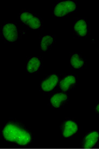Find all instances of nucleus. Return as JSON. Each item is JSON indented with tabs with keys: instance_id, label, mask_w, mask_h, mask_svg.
<instances>
[{
	"instance_id": "nucleus-1",
	"label": "nucleus",
	"mask_w": 99,
	"mask_h": 149,
	"mask_svg": "<svg viewBox=\"0 0 99 149\" xmlns=\"http://www.w3.org/2000/svg\"><path fill=\"white\" fill-rule=\"evenodd\" d=\"M3 135L7 141L15 142L19 145L28 144L31 141V136L27 131L13 123H9L5 126Z\"/></svg>"
},
{
	"instance_id": "nucleus-2",
	"label": "nucleus",
	"mask_w": 99,
	"mask_h": 149,
	"mask_svg": "<svg viewBox=\"0 0 99 149\" xmlns=\"http://www.w3.org/2000/svg\"><path fill=\"white\" fill-rule=\"evenodd\" d=\"M77 4L74 1H62L57 2L53 7V14L55 17H64L74 12Z\"/></svg>"
},
{
	"instance_id": "nucleus-3",
	"label": "nucleus",
	"mask_w": 99,
	"mask_h": 149,
	"mask_svg": "<svg viewBox=\"0 0 99 149\" xmlns=\"http://www.w3.org/2000/svg\"><path fill=\"white\" fill-rule=\"evenodd\" d=\"M19 19L21 22L32 29H40L43 25L42 20L38 16L28 11L21 12L19 14Z\"/></svg>"
},
{
	"instance_id": "nucleus-4",
	"label": "nucleus",
	"mask_w": 99,
	"mask_h": 149,
	"mask_svg": "<svg viewBox=\"0 0 99 149\" xmlns=\"http://www.w3.org/2000/svg\"><path fill=\"white\" fill-rule=\"evenodd\" d=\"M1 34L2 38L8 42H15L19 36L17 27L12 22H6L2 26Z\"/></svg>"
},
{
	"instance_id": "nucleus-5",
	"label": "nucleus",
	"mask_w": 99,
	"mask_h": 149,
	"mask_svg": "<svg viewBox=\"0 0 99 149\" xmlns=\"http://www.w3.org/2000/svg\"><path fill=\"white\" fill-rule=\"evenodd\" d=\"M59 77L57 74H51L44 79L41 84V89L44 92H50L57 85Z\"/></svg>"
},
{
	"instance_id": "nucleus-6",
	"label": "nucleus",
	"mask_w": 99,
	"mask_h": 149,
	"mask_svg": "<svg viewBox=\"0 0 99 149\" xmlns=\"http://www.w3.org/2000/svg\"><path fill=\"white\" fill-rule=\"evenodd\" d=\"M77 78L74 75L69 74L64 76L60 81V89L64 92H67L75 87L77 84Z\"/></svg>"
},
{
	"instance_id": "nucleus-7",
	"label": "nucleus",
	"mask_w": 99,
	"mask_h": 149,
	"mask_svg": "<svg viewBox=\"0 0 99 149\" xmlns=\"http://www.w3.org/2000/svg\"><path fill=\"white\" fill-rule=\"evenodd\" d=\"M89 30V25L85 19H80L76 21L74 25V31L77 36L84 37L87 35Z\"/></svg>"
},
{
	"instance_id": "nucleus-8",
	"label": "nucleus",
	"mask_w": 99,
	"mask_h": 149,
	"mask_svg": "<svg viewBox=\"0 0 99 149\" xmlns=\"http://www.w3.org/2000/svg\"><path fill=\"white\" fill-rule=\"evenodd\" d=\"M42 66V60L37 56H34L28 59L26 63L27 71L29 73H35L39 72Z\"/></svg>"
},
{
	"instance_id": "nucleus-9",
	"label": "nucleus",
	"mask_w": 99,
	"mask_h": 149,
	"mask_svg": "<svg viewBox=\"0 0 99 149\" xmlns=\"http://www.w3.org/2000/svg\"><path fill=\"white\" fill-rule=\"evenodd\" d=\"M78 126L75 122L68 120L64 123L63 135L66 138L69 137L78 131Z\"/></svg>"
},
{
	"instance_id": "nucleus-10",
	"label": "nucleus",
	"mask_w": 99,
	"mask_h": 149,
	"mask_svg": "<svg viewBox=\"0 0 99 149\" xmlns=\"http://www.w3.org/2000/svg\"><path fill=\"white\" fill-rule=\"evenodd\" d=\"M55 42V37L52 35H46L41 38L40 40V49L42 51H47Z\"/></svg>"
},
{
	"instance_id": "nucleus-11",
	"label": "nucleus",
	"mask_w": 99,
	"mask_h": 149,
	"mask_svg": "<svg viewBox=\"0 0 99 149\" xmlns=\"http://www.w3.org/2000/svg\"><path fill=\"white\" fill-rule=\"evenodd\" d=\"M70 64L74 68L80 69L84 67L85 61L80 54L73 53L70 56Z\"/></svg>"
},
{
	"instance_id": "nucleus-12",
	"label": "nucleus",
	"mask_w": 99,
	"mask_h": 149,
	"mask_svg": "<svg viewBox=\"0 0 99 149\" xmlns=\"http://www.w3.org/2000/svg\"><path fill=\"white\" fill-rule=\"evenodd\" d=\"M68 99V95L63 93H57L53 95L50 99L52 106L55 108H58L62 106Z\"/></svg>"
},
{
	"instance_id": "nucleus-13",
	"label": "nucleus",
	"mask_w": 99,
	"mask_h": 149,
	"mask_svg": "<svg viewBox=\"0 0 99 149\" xmlns=\"http://www.w3.org/2000/svg\"><path fill=\"white\" fill-rule=\"evenodd\" d=\"M99 138V134L98 132L93 131L88 134L85 138L84 144L87 148H91L95 145Z\"/></svg>"
},
{
	"instance_id": "nucleus-14",
	"label": "nucleus",
	"mask_w": 99,
	"mask_h": 149,
	"mask_svg": "<svg viewBox=\"0 0 99 149\" xmlns=\"http://www.w3.org/2000/svg\"><path fill=\"white\" fill-rule=\"evenodd\" d=\"M95 110H96V111L98 113H99V103L97 105V106H96Z\"/></svg>"
},
{
	"instance_id": "nucleus-15",
	"label": "nucleus",
	"mask_w": 99,
	"mask_h": 149,
	"mask_svg": "<svg viewBox=\"0 0 99 149\" xmlns=\"http://www.w3.org/2000/svg\"></svg>"
}]
</instances>
